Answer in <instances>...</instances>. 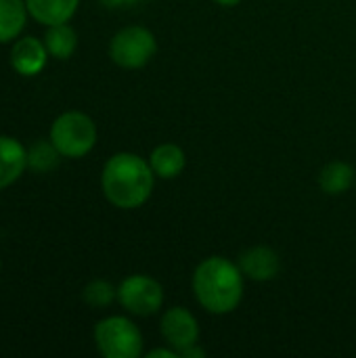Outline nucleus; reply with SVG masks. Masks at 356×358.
<instances>
[{"instance_id": "obj_1", "label": "nucleus", "mask_w": 356, "mask_h": 358, "mask_svg": "<svg viewBox=\"0 0 356 358\" xmlns=\"http://www.w3.org/2000/svg\"><path fill=\"white\" fill-rule=\"evenodd\" d=\"M191 287L197 304L206 313L222 317L239 308L245 292V277L237 262L225 256H210L195 266Z\"/></svg>"}, {"instance_id": "obj_2", "label": "nucleus", "mask_w": 356, "mask_h": 358, "mask_svg": "<svg viewBox=\"0 0 356 358\" xmlns=\"http://www.w3.org/2000/svg\"><path fill=\"white\" fill-rule=\"evenodd\" d=\"M155 178L149 159L130 151H120L105 162L101 189L111 206L120 210H136L153 195Z\"/></svg>"}, {"instance_id": "obj_3", "label": "nucleus", "mask_w": 356, "mask_h": 358, "mask_svg": "<svg viewBox=\"0 0 356 358\" xmlns=\"http://www.w3.org/2000/svg\"><path fill=\"white\" fill-rule=\"evenodd\" d=\"M48 138L63 157L80 159L94 149L99 132L90 115L82 111H65L50 124Z\"/></svg>"}, {"instance_id": "obj_4", "label": "nucleus", "mask_w": 356, "mask_h": 358, "mask_svg": "<svg viewBox=\"0 0 356 358\" xmlns=\"http://www.w3.org/2000/svg\"><path fill=\"white\" fill-rule=\"evenodd\" d=\"M143 334L122 315H111L94 325V346L105 358H138L143 355Z\"/></svg>"}, {"instance_id": "obj_5", "label": "nucleus", "mask_w": 356, "mask_h": 358, "mask_svg": "<svg viewBox=\"0 0 356 358\" xmlns=\"http://www.w3.org/2000/svg\"><path fill=\"white\" fill-rule=\"evenodd\" d=\"M157 52L155 34L143 25H128L113 34L109 42V57L122 69H141Z\"/></svg>"}, {"instance_id": "obj_6", "label": "nucleus", "mask_w": 356, "mask_h": 358, "mask_svg": "<svg viewBox=\"0 0 356 358\" xmlns=\"http://www.w3.org/2000/svg\"><path fill=\"white\" fill-rule=\"evenodd\" d=\"M120 306L134 317H151L164 306V287L149 275H130L118 285Z\"/></svg>"}, {"instance_id": "obj_7", "label": "nucleus", "mask_w": 356, "mask_h": 358, "mask_svg": "<svg viewBox=\"0 0 356 358\" xmlns=\"http://www.w3.org/2000/svg\"><path fill=\"white\" fill-rule=\"evenodd\" d=\"M159 334L164 342L180 355L183 350L199 344V323L191 310L185 306H172L162 315L159 321Z\"/></svg>"}, {"instance_id": "obj_8", "label": "nucleus", "mask_w": 356, "mask_h": 358, "mask_svg": "<svg viewBox=\"0 0 356 358\" xmlns=\"http://www.w3.org/2000/svg\"><path fill=\"white\" fill-rule=\"evenodd\" d=\"M48 57L44 40L36 36H21L10 46V67L25 78L38 76L46 67Z\"/></svg>"}, {"instance_id": "obj_9", "label": "nucleus", "mask_w": 356, "mask_h": 358, "mask_svg": "<svg viewBox=\"0 0 356 358\" xmlns=\"http://www.w3.org/2000/svg\"><path fill=\"white\" fill-rule=\"evenodd\" d=\"M237 264L243 273L245 279L256 281V283H266L273 281L279 271H281V258L279 254L269 248V245H254L248 248L239 258Z\"/></svg>"}, {"instance_id": "obj_10", "label": "nucleus", "mask_w": 356, "mask_h": 358, "mask_svg": "<svg viewBox=\"0 0 356 358\" xmlns=\"http://www.w3.org/2000/svg\"><path fill=\"white\" fill-rule=\"evenodd\" d=\"M27 168V149L15 136L0 134V191L21 178Z\"/></svg>"}, {"instance_id": "obj_11", "label": "nucleus", "mask_w": 356, "mask_h": 358, "mask_svg": "<svg viewBox=\"0 0 356 358\" xmlns=\"http://www.w3.org/2000/svg\"><path fill=\"white\" fill-rule=\"evenodd\" d=\"M149 164L157 178H178L187 168V153L176 143H162L149 153Z\"/></svg>"}, {"instance_id": "obj_12", "label": "nucleus", "mask_w": 356, "mask_h": 358, "mask_svg": "<svg viewBox=\"0 0 356 358\" xmlns=\"http://www.w3.org/2000/svg\"><path fill=\"white\" fill-rule=\"evenodd\" d=\"M25 4L29 17L48 27L57 23H69L80 6V0H25Z\"/></svg>"}, {"instance_id": "obj_13", "label": "nucleus", "mask_w": 356, "mask_h": 358, "mask_svg": "<svg viewBox=\"0 0 356 358\" xmlns=\"http://www.w3.org/2000/svg\"><path fill=\"white\" fill-rule=\"evenodd\" d=\"M356 185L355 168L348 162H329L321 172H319V187L327 195H344Z\"/></svg>"}, {"instance_id": "obj_14", "label": "nucleus", "mask_w": 356, "mask_h": 358, "mask_svg": "<svg viewBox=\"0 0 356 358\" xmlns=\"http://www.w3.org/2000/svg\"><path fill=\"white\" fill-rule=\"evenodd\" d=\"M25 0H0V44L17 40L27 23Z\"/></svg>"}, {"instance_id": "obj_15", "label": "nucleus", "mask_w": 356, "mask_h": 358, "mask_svg": "<svg viewBox=\"0 0 356 358\" xmlns=\"http://www.w3.org/2000/svg\"><path fill=\"white\" fill-rule=\"evenodd\" d=\"M44 44L50 57L65 61L69 59L76 48H78V34L69 23H57V25H48L46 34H44Z\"/></svg>"}, {"instance_id": "obj_16", "label": "nucleus", "mask_w": 356, "mask_h": 358, "mask_svg": "<svg viewBox=\"0 0 356 358\" xmlns=\"http://www.w3.org/2000/svg\"><path fill=\"white\" fill-rule=\"evenodd\" d=\"M63 155L57 151V147L52 145V141H36L29 149H27V168H31L34 172L46 174L50 170L57 168L59 159Z\"/></svg>"}, {"instance_id": "obj_17", "label": "nucleus", "mask_w": 356, "mask_h": 358, "mask_svg": "<svg viewBox=\"0 0 356 358\" xmlns=\"http://www.w3.org/2000/svg\"><path fill=\"white\" fill-rule=\"evenodd\" d=\"M82 300L94 310L107 308L118 300V287H113L105 279H94L82 289Z\"/></svg>"}, {"instance_id": "obj_18", "label": "nucleus", "mask_w": 356, "mask_h": 358, "mask_svg": "<svg viewBox=\"0 0 356 358\" xmlns=\"http://www.w3.org/2000/svg\"><path fill=\"white\" fill-rule=\"evenodd\" d=\"M176 350H172L170 346H166V348H155V350H151V352H147V358H176Z\"/></svg>"}, {"instance_id": "obj_19", "label": "nucleus", "mask_w": 356, "mask_h": 358, "mask_svg": "<svg viewBox=\"0 0 356 358\" xmlns=\"http://www.w3.org/2000/svg\"><path fill=\"white\" fill-rule=\"evenodd\" d=\"M178 357H185V358H201L206 357V350L199 346V344H195V346H191V348H187V350H183Z\"/></svg>"}, {"instance_id": "obj_20", "label": "nucleus", "mask_w": 356, "mask_h": 358, "mask_svg": "<svg viewBox=\"0 0 356 358\" xmlns=\"http://www.w3.org/2000/svg\"><path fill=\"white\" fill-rule=\"evenodd\" d=\"M101 2L109 8H126V6H132L141 0H101Z\"/></svg>"}, {"instance_id": "obj_21", "label": "nucleus", "mask_w": 356, "mask_h": 358, "mask_svg": "<svg viewBox=\"0 0 356 358\" xmlns=\"http://www.w3.org/2000/svg\"><path fill=\"white\" fill-rule=\"evenodd\" d=\"M216 4H220V6H227V8H231V6H237L241 0H214Z\"/></svg>"}, {"instance_id": "obj_22", "label": "nucleus", "mask_w": 356, "mask_h": 358, "mask_svg": "<svg viewBox=\"0 0 356 358\" xmlns=\"http://www.w3.org/2000/svg\"><path fill=\"white\" fill-rule=\"evenodd\" d=\"M0 268H2V262H0Z\"/></svg>"}]
</instances>
